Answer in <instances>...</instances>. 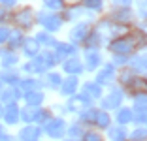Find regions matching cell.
Here are the masks:
<instances>
[]
</instances>
